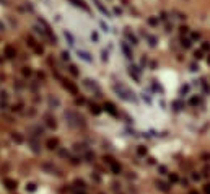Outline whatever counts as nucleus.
I'll return each mask as SVG.
<instances>
[{
  "mask_svg": "<svg viewBox=\"0 0 210 194\" xmlns=\"http://www.w3.org/2000/svg\"><path fill=\"white\" fill-rule=\"evenodd\" d=\"M90 109H91V113H93V114H99V113H101V109H99V106H98V105H91V106H90Z\"/></svg>",
  "mask_w": 210,
  "mask_h": 194,
  "instance_id": "dca6fc26",
  "label": "nucleus"
},
{
  "mask_svg": "<svg viewBox=\"0 0 210 194\" xmlns=\"http://www.w3.org/2000/svg\"><path fill=\"white\" fill-rule=\"evenodd\" d=\"M137 152H139V155H145L147 153V148L145 147H139V148H137Z\"/></svg>",
  "mask_w": 210,
  "mask_h": 194,
  "instance_id": "412c9836",
  "label": "nucleus"
},
{
  "mask_svg": "<svg viewBox=\"0 0 210 194\" xmlns=\"http://www.w3.org/2000/svg\"><path fill=\"white\" fill-rule=\"evenodd\" d=\"M202 49H204V51H210V43H204V44H202Z\"/></svg>",
  "mask_w": 210,
  "mask_h": 194,
  "instance_id": "b1692460",
  "label": "nucleus"
},
{
  "mask_svg": "<svg viewBox=\"0 0 210 194\" xmlns=\"http://www.w3.org/2000/svg\"><path fill=\"white\" fill-rule=\"evenodd\" d=\"M129 74H130V77H132L135 82H139V80H140V75H139V74H140V70H139L137 67H130V69H129Z\"/></svg>",
  "mask_w": 210,
  "mask_h": 194,
  "instance_id": "7ed1b4c3",
  "label": "nucleus"
},
{
  "mask_svg": "<svg viewBox=\"0 0 210 194\" xmlns=\"http://www.w3.org/2000/svg\"><path fill=\"white\" fill-rule=\"evenodd\" d=\"M101 28H103V31H109V28H108V25H106L104 21H101Z\"/></svg>",
  "mask_w": 210,
  "mask_h": 194,
  "instance_id": "473e14b6",
  "label": "nucleus"
},
{
  "mask_svg": "<svg viewBox=\"0 0 210 194\" xmlns=\"http://www.w3.org/2000/svg\"><path fill=\"white\" fill-rule=\"evenodd\" d=\"M57 145H59V140H57V139H49V140H47V147H49L51 150H52V148H57Z\"/></svg>",
  "mask_w": 210,
  "mask_h": 194,
  "instance_id": "9b49d317",
  "label": "nucleus"
},
{
  "mask_svg": "<svg viewBox=\"0 0 210 194\" xmlns=\"http://www.w3.org/2000/svg\"><path fill=\"white\" fill-rule=\"evenodd\" d=\"M109 166H111V171L112 173H114V175H119V173H120V165L117 163V161H114V160H111V161H109V163H108Z\"/></svg>",
  "mask_w": 210,
  "mask_h": 194,
  "instance_id": "20e7f679",
  "label": "nucleus"
},
{
  "mask_svg": "<svg viewBox=\"0 0 210 194\" xmlns=\"http://www.w3.org/2000/svg\"><path fill=\"white\" fill-rule=\"evenodd\" d=\"M72 3H73V5H77V7H80V8H83L85 12H90V7L87 5V3L83 2V0H70Z\"/></svg>",
  "mask_w": 210,
  "mask_h": 194,
  "instance_id": "0eeeda50",
  "label": "nucleus"
},
{
  "mask_svg": "<svg viewBox=\"0 0 210 194\" xmlns=\"http://www.w3.org/2000/svg\"><path fill=\"white\" fill-rule=\"evenodd\" d=\"M148 23L155 26V25H158V20H156V18H150V20H148Z\"/></svg>",
  "mask_w": 210,
  "mask_h": 194,
  "instance_id": "a878e982",
  "label": "nucleus"
},
{
  "mask_svg": "<svg viewBox=\"0 0 210 194\" xmlns=\"http://www.w3.org/2000/svg\"><path fill=\"white\" fill-rule=\"evenodd\" d=\"M23 75H31V70H29L28 67H25V69H23Z\"/></svg>",
  "mask_w": 210,
  "mask_h": 194,
  "instance_id": "2f4dec72",
  "label": "nucleus"
},
{
  "mask_svg": "<svg viewBox=\"0 0 210 194\" xmlns=\"http://www.w3.org/2000/svg\"><path fill=\"white\" fill-rule=\"evenodd\" d=\"M104 109L108 111L109 114H111V116H117V111H116V108H114V105H112V103H104Z\"/></svg>",
  "mask_w": 210,
  "mask_h": 194,
  "instance_id": "39448f33",
  "label": "nucleus"
},
{
  "mask_svg": "<svg viewBox=\"0 0 210 194\" xmlns=\"http://www.w3.org/2000/svg\"><path fill=\"white\" fill-rule=\"evenodd\" d=\"M5 55L8 59H13L16 55V51H15V47L13 46H5Z\"/></svg>",
  "mask_w": 210,
  "mask_h": 194,
  "instance_id": "423d86ee",
  "label": "nucleus"
},
{
  "mask_svg": "<svg viewBox=\"0 0 210 194\" xmlns=\"http://www.w3.org/2000/svg\"><path fill=\"white\" fill-rule=\"evenodd\" d=\"M158 188H160L161 191H168V188H166V186L163 184V183H158Z\"/></svg>",
  "mask_w": 210,
  "mask_h": 194,
  "instance_id": "bb28decb",
  "label": "nucleus"
},
{
  "mask_svg": "<svg viewBox=\"0 0 210 194\" xmlns=\"http://www.w3.org/2000/svg\"><path fill=\"white\" fill-rule=\"evenodd\" d=\"M204 191H205V194H210V183L204 186Z\"/></svg>",
  "mask_w": 210,
  "mask_h": 194,
  "instance_id": "c85d7f7f",
  "label": "nucleus"
},
{
  "mask_svg": "<svg viewBox=\"0 0 210 194\" xmlns=\"http://www.w3.org/2000/svg\"><path fill=\"white\" fill-rule=\"evenodd\" d=\"M120 47H122V51H124V54H125V57H127V59L132 57V52L129 51V47H127V44H125V43H122V46H120Z\"/></svg>",
  "mask_w": 210,
  "mask_h": 194,
  "instance_id": "4468645a",
  "label": "nucleus"
},
{
  "mask_svg": "<svg viewBox=\"0 0 210 194\" xmlns=\"http://www.w3.org/2000/svg\"><path fill=\"white\" fill-rule=\"evenodd\" d=\"M192 178H194L195 181H199V179H200V175H197V173H194V175H192Z\"/></svg>",
  "mask_w": 210,
  "mask_h": 194,
  "instance_id": "72a5a7b5",
  "label": "nucleus"
},
{
  "mask_svg": "<svg viewBox=\"0 0 210 194\" xmlns=\"http://www.w3.org/2000/svg\"><path fill=\"white\" fill-rule=\"evenodd\" d=\"M189 194H199V192H197V191H191Z\"/></svg>",
  "mask_w": 210,
  "mask_h": 194,
  "instance_id": "4c0bfd02",
  "label": "nucleus"
},
{
  "mask_svg": "<svg viewBox=\"0 0 210 194\" xmlns=\"http://www.w3.org/2000/svg\"><path fill=\"white\" fill-rule=\"evenodd\" d=\"M64 86L72 93V95H77V93H78V88H77V86H75L72 82H68V80H65V82H64Z\"/></svg>",
  "mask_w": 210,
  "mask_h": 194,
  "instance_id": "f03ea898",
  "label": "nucleus"
},
{
  "mask_svg": "<svg viewBox=\"0 0 210 194\" xmlns=\"http://www.w3.org/2000/svg\"><path fill=\"white\" fill-rule=\"evenodd\" d=\"M62 57H64L65 60H68V54H67V52H62Z\"/></svg>",
  "mask_w": 210,
  "mask_h": 194,
  "instance_id": "e433bc0d",
  "label": "nucleus"
},
{
  "mask_svg": "<svg viewBox=\"0 0 210 194\" xmlns=\"http://www.w3.org/2000/svg\"><path fill=\"white\" fill-rule=\"evenodd\" d=\"M78 57H81L85 62H93V59L90 57V54L85 52V51H78Z\"/></svg>",
  "mask_w": 210,
  "mask_h": 194,
  "instance_id": "9d476101",
  "label": "nucleus"
},
{
  "mask_svg": "<svg viewBox=\"0 0 210 194\" xmlns=\"http://www.w3.org/2000/svg\"><path fill=\"white\" fill-rule=\"evenodd\" d=\"M12 137H13V140H15V142H18V144H21V142H23V137L20 136V134H16V132L13 134Z\"/></svg>",
  "mask_w": 210,
  "mask_h": 194,
  "instance_id": "f3484780",
  "label": "nucleus"
},
{
  "mask_svg": "<svg viewBox=\"0 0 210 194\" xmlns=\"http://www.w3.org/2000/svg\"><path fill=\"white\" fill-rule=\"evenodd\" d=\"M95 3H96V7H98V8H99V12H101V13H103V15H106V16H109V12H108V10H106V7H104V5H103V3H101V2H99V0H95Z\"/></svg>",
  "mask_w": 210,
  "mask_h": 194,
  "instance_id": "1a4fd4ad",
  "label": "nucleus"
},
{
  "mask_svg": "<svg viewBox=\"0 0 210 194\" xmlns=\"http://www.w3.org/2000/svg\"><path fill=\"white\" fill-rule=\"evenodd\" d=\"M34 189H36V186H34L33 183H29V184L26 186V191H34Z\"/></svg>",
  "mask_w": 210,
  "mask_h": 194,
  "instance_id": "4be33fe9",
  "label": "nucleus"
},
{
  "mask_svg": "<svg viewBox=\"0 0 210 194\" xmlns=\"http://www.w3.org/2000/svg\"><path fill=\"white\" fill-rule=\"evenodd\" d=\"M5 186H7L8 189H15V188H16V181H13V179H8V178H7V179H5Z\"/></svg>",
  "mask_w": 210,
  "mask_h": 194,
  "instance_id": "ddd939ff",
  "label": "nucleus"
},
{
  "mask_svg": "<svg viewBox=\"0 0 210 194\" xmlns=\"http://www.w3.org/2000/svg\"><path fill=\"white\" fill-rule=\"evenodd\" d=\"M170 181L171 183H178V181H179V178H178L176 173H171V175H170Z\"/></svg>",
  "mask_w": 210,
  "mask_h": 194,
  "instance_id": "a211bd4d",
  "label": "nucleus"
},
{
  "mask_svg": "<svg viewBox=\"0 0 210 194\" xmlns=\"http://www.w3.org/2000/svg\"><path fill=\"white\" fill-rule=\"evenodd\" d=\"M70 74L73 75V77H78V70H77V67H75V65H70Z\"/></svg>",
  "mask_w": 210,
  "mask_h": 194,
  "instance_id": "6ab92c4d",
  "label": "nucleus"
},
{
  "mask_svg": "<svg viewBox=\"0 0 210 194\" xmlns=\"http://www.w3.org/2000/svg\"><path fill=\"white\" fill-rule=\"evenodd\" d=\"M64 36H65V39H67L68 41V44H70V46H73V38H72V34L70 33H68V31H64Z\"/></svg>",
  "mask_w": 210,
  "mask_h": 194,
  "instance_id": "2eb2a0df",
  "label": "nucleus"
},
{
  "mask_svg": "<svg viewBox=\"0 0 210 194\" xmlns=\"http://www.w3.org/2000/svg\"><path fill=\"white\" fill-rule=\"evenodd\" d=\"M34 51H36L37 54H43V52H44V49H43V47H39V46H36V47H34Z\"/></svg>",
  "mask_w": 210,
  "mask_h": 194,
  "instance_id": "cd10ccee",
  "label": "nucleus"
},
{
  "mask_svg": "<svg viewBox=\"0 0 210 194\" xmlns=\"http://www.w3.org/2000/svg\"><path fill=\"white\" fill-rule=\"evenodd\" d=\"M182 46H184V47H191V41H189V39H184V41H182Z\"/></svg>",
  "mask_w": 210,
  "mask_h": 194,
  "instance_id": "393cba45",
  "label": "nucleus"
},
{
  "mask_svg": "<svg viewBox=\"0 0 210 194\" xmlns=\"http://www.w3.org/2000/svg\"><path fill=\"white\" fill-rule=\"evenodd\" d=\"M77 103H78V105H83L85 100H83V98H77Z\"/></svg>",
  "mask_w": 210,
  "mask_h": 194,
  "instance_id": "f704fd0d",
  "label": "nucleus"
},
{
  "mask_svg": "<svg viewBox=\"0 0 210 194\" xmlns=\"http://www.w3.org/2000/svg\"><path fill=\"white\" fill-rule=\"evenodd\" d=\"M85 85H87L90 90H95L96 93H99V88H98V85L95 83V80H85Z\"/></svg>",
  "mask_w": 210,
  "mask_h": 194,
  "instance_id": "6e6552de",
  "label": "nucleus"
},
{
  "mask_svg": "<svg viewBox=\"0 0 210 194\" xmlns=\"http://www.w3.org/2000/svg\"><path fill=\"white\" fill-rule=\"evenodd\" d=\"M125 36H127V39H129V41H130V44H137V38H135V36H134V34H132V33H130V31H129V29H125Z\"/></svg>",
  "mask_w": 210,
  "mask_h": 194,
  "instance_id": "f8f14e48",
  "label": "nucleus"
},
{
  "mask_svg": "<svg viewBox=\"0 0 210 194\" xmlns=\"http://www.w3.org/2000/svg\"><path fill=\"white\" fill-rule=\"evenodd\" d=\"M91 39L93 41H98L99 39V36H98V33H96V31H93V33H91Z\"/></svg>",
  "mask_w": 210,
  "mask_h": 194,
  "instance_id": "5701e85b",
  "label": "nucleus"
},
{
  "mask_svg": "<svg viewBox=\"0 0 210 194\" xmlns=\"http://www.w3.org/2000/svg\"><path fill=\"white\" fill-rule=\"evenodd\" d=\"M46 121H47L49 127H56V121H52V117H46Z\"/></svg>",
  "mask_w": 210,
  "mask_h": 194,
  "instance_id": "aec40b11",
  "label": "nucleus"
},
{
  "mask_svg": "<svg viewBox=\"0 0 210 194\" xmlns=\"http://www.w3.org/2000/svg\"><path fill=\"white\" fill-rule=\"evenodd\" d=\"M191 103H192V105H197L199 100H197V98H192V100H191Z\"/></svg>",
  "mask_w": 210,
  "mask_h": 194,
  "instance_id": "c9c22d12",
  "label": "nucleus"
},
{
  "mask_svg": "<svg viewBox=\"0 0 210 194\" xmlns=\"http://www.w3.org/2000/svg\"><path fill=\"white\" fill-rule=\"evenodd\" d=\"M112 88H114V91L117 93L122 100H125V101H135V93L132 91V90H129L124 83H114L112 85Z\"/></svg>",
  "mask_w": 210,
  "mask_h": 194,
  "instance_id": "f257e3e1",
  "label": "nucleus"
},
{
  "mask_svg": "<svg viewBox=\"0 0 210 194\" xmlns=\"http://www.w3.org/2000/svg\"><path fill=\"white\" fill-rule=\"evenodd\" d=\"M194 57H195V59H200V57H202V51H195Z\"/></svg>",
  "mask_w": 210,
  "mask_h": 194,
  "instance_id": "7c9ffc66",
  "label": "nucleus"
},
{
  "mask_svg": "<svg viewBox=\"0 0 210 194\" xmlns=\"http://www.w3.org/2000/svg\"><path fill=\"white\" fill-rule=\"evenodd\" d=\"M208 64H210V55H208Z\"/></svg>",
  "mask_w": 210,
  "mask_h": 194,
  "instance_id": "58836bf2",
  "label": "nucleus"
},
{
  "mask_svg": "<svg viewBox=\"0 0 210 194\" xmlns=\"http://www.w3.org/2000/svg\"><path fill=\"white\" fill-rule=\"evenodd\" d=\"M101 59H103V60H108V52H106V51H103V52H101Z\"/></svg>",
  "mask_w": 210,
  "mask_h": 194,
  "instance_id": "c756f323",
  "label": "nucleus"
}]
</instances>
